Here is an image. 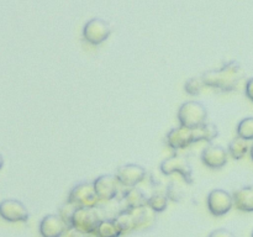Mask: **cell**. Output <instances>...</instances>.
Returning a JSON list of instances; mask_svg holds the SVG:
<instances>
[{
  "label": "cell",
  "instance_id": "6da1fadb",
  "mask_svg": "<svg viewBox=\"0 0 253 237\" xmlns=\"http://www.w3.org/2000/svg\"><path fill=\"white\" fill-rule=\"evenodd\" d=\"M217 135H219V131L214 123H204L198 128L179 126V127L172 128L168 132L167 145L173 150H182L199 141L211 142L214 138L217 137Z\"/></svg>",
  "mask_w": 253,
  "mask_h": 237
},
{
  "label": "cell",
  "instance_id": "7a4b0ae2",
  "mask_svg": "<svg viewBox=\"0 0 253 237\" xmlns=\"http://www.w3.org/2000/svg\"><path fill=\"white\" fill-rule=\"evenodd\" d=\"M244 72L239 62L230 61L220 69H214L203 74V80L208 86L221 91H232L241 81Z\"/></svg>",
  "mask_w": 253,
  "mask_h": 237
},
{
  "label": "cell",
  "instance_id": "3957f363",
  "mask_svg": "<svg viewBox=\"0 0 253 237\" xmlns=\"http://www.w3.org/2000/svg\"><path fill=\"white\" fill-rule=\"evenodd\" d=\"M208 110L199 101H187L178 110V120L180 126L188 128H198L207 123Z\"/></svg>",
  "mask_w": 253,
  "mask_h": 237
},
{
  "label": "cell",
  "instance_id": "277c9868",
  "mask_svg": "<svg viewBox=\"0 0 253 237\" xmlns=\"http://www.w3.org/2000/svg\"><path fill=\"white\" fill-rule=\"evenodd\" d=\"M103 216L98 207H77L72 217V226L86 235L95 234Z\"/></svg>",
  "mask_w": 253,
  "mask_h": 237
},
{
  "label": "cell",
  "instance_id": "5b68a950",
  "mask_svg": "<svg viewBox=\"0 0 253 237\" xmlns=\"http://www.w3.org/2000/svg\"><path fill=\"white\" fill-rule=\"evenodd\" d=\"M68 202L76 207H96L99 198L96 195L94 184L90 182H83L77 184L68 195Z\"/></svg>",
  "mask_w": 253,
  "mask_h": 237
},
{
  "label": "cell",
  "instance_id": "8992f818",
  "mask_svg": "<svg viewBox=\"0 0 253 237\" xmlns=\"http://www.w3.org/2000/svg\"><path fill=\"white\" fill-rule=\"evenodd\" d=\"M207 204L211 215L220 217L226 215L234 206V198L226 190L214 189L208 195Z\"/></svg>",
  "mask_w": 253,
  "mask_h": 237
},
{
  "label": "cell",
  "instance_id": "52a82bcc",
  "mask_svg": "<svg viewBox=\"0 0 253 237\" xmlns=\"http://www.w3.org/2000/svg\"><path fill=\"white\" fill-rule=\"evenodd\" d=\"M111 32V27L106 20L100 17H93L85 22L83 29V36L89 43L99 44L105 41Z\"/></svg>",
  "mask_w": 253,
  "mask_h": 237
},
{
  "label": "cell",
  "instance_id": "ba28073f",
  "mask_svg": "<svg viewBox=\"0 0 253 237\" xmlns=\"http://www.w3.org/2000/svg\"><path fill=\"white\" fill-rule=\"evenodd\" d=\"M161 172L165 175H170L178 173L183 177V179L192 184L193 183V169L192 165L187 160V158L182 157V156H172L169 158H166L162 163H161Z\"/></svg>",
  "mask_w": 253,
  "mask_h": 237
},
{
  "label": "cell",
  "instance_id": "9c48e42d",
  "mask_svg": "<svg viewBox=\"0 0 253 237\" xmlns=\"http://www.w3.org/2000/svg\"><path fill=\"white\" fill-rule=\"evenodd\" d=\"M0 216L9 222H25L29 220V211L19 200L7 199L0 202Z\"/></svg>",
  "mask_w": 253,
  "mask_h": 237
},
{
  "label": "cell",
  "instance_id": "30bf717a",
  "mask_svg": "<svg viewBox=\"0 0 253 237\" xmlns=\"http://www.w3.org/2000/svg\"><path fill=\"white\" fill-rule=\"evenodd\" d=\"M116 179L121 185L133 188L142 182L146 177V169L138 164H125L118 168L115 174Z\"/></svg>",
  "mask_w": 253,
  "mask_h": 237
},
{
  "label": "cell",
  "instance_id": "8fae6325",
  "mask_svg": "<svg viewBox=\"0 0 253 237\" xmlns=\"http://www.w3.org/2000/svg\"><path fill=\"white\" fill-rule=\"evenodd\" d=\"M93 184L99 200L110 201V200L115 199V198L118 197L119 184H120V183H119V180L116 179V177H114V175H100V177H98L94 180Z\"/></svg>",
  "mask_w": 253,
  "mask_h": 237
},
{
  "label": "cell",
  "instance_id": "7c38bea8",
  "mask_svg": "<svg viewBox=\"0 0 253 237\" xmlns=\"http://www.w3.org/2000/svg\"><path fill=\"white\" fill-rule=\"evenodd\" d=\"M68 226L58 214L46 215L40 222V235L42 237H62Z\"/></svg>",
  "mask_w": 253,
  "mask_h": 237
},
{
  "label": "cell",
  "instance_id": "4fadbf2b",
  "mask_svg": "<svg viewBox=\"0 0 253 237\" xmlns=\"http://www.w3.org/2000/svg\"><path fill=\"white\" fill-rule=\"evenodd\" d=\"M202 160L207 167L211 169H220L227 163V152L224 147L209 145L203 150Z\"/></svg>",
  "mask_w": 253,
  "mask_h": 237
},
{
  "label": "cell",
  "instance_id": "5bb4252c",
  "mask_svg": "<svg viewBox=\"0 0 253 237\" xmlns=\"http://www.w3.org/2000/svg\"><path fill=\"white\" fill-rule=\"evenodd\" d=\"M234 205L245 212L253 211V185L240 188L232 194Z\"/></svg>",
  "mask_w": 253,
  "mask_h": 237
},
{
  "label": "cell",
  "instance_id": "9a60e30c",
  "mask_svg": "<svg viewBox=\"0 0 253 237\" xmlns=\"http://www.w3.org/2000/svg\"><path fill=\"white\" fill-rule=\"evenodd\" d=\"M111 219H114V221L116 222V225H118L123 234H127V232L138 229L135 211L132 209H121Z\"/></svg>",
  "mask_w": 253,
  "mask_h": 237
},
{
  "label": "cell",
  "instance_id": "2e32d148",
  "mask_svg": "<svg viewBox=\"0 0 253 237\" xmlns=\"http://www.w3.org/2000/svg\"><path fill=\"white\" fill-rule=\"evenodd\" d=\"M124 201H125V207L124 209H137V207L147 206L148 197L140 188L133 187L130 188L127 192H125Z\"/></svg>",
  "mask_w": 253,
  "mask_h": 237
},
{
  "label": "cell",
  "instance_id": "e0dca14e",
  "mask_svg": "<svg viewBox=\"0 0 253 237\" xmlns=\"http://www.w3.org/2000/svg\"><path fill=\"white\" fill-rule=\"evenodd\" d=\"M94 235L96 237H120L123 232L114 219H103Z\"/></svg>",
  "mask_w": 253,
  "mask_h": 237
},
{
  "label": "cell",
  "instance_id": "ac0fdd59",
  "mask_svg": "<svg viewBox=\"0 0 253 237\" xmlns=\"http://www.w3.org/2000/svg\"><path fill=\"white\" fill-rule=\"evenodd\" d=\"M249 150L250 147L247 145V141L239 137V136L236 138H234L229 145V153L235 159H242L247 155Z\"/></svg>",
  "mask_w": 253,
  "mask_h": 237
},
{
  "label": "cell",
  "instance_id": "d6986e66",
  "mask_svg": "<svg viewBox=\"0 0 253 237\" xmlns=\"http://www.w3.org/2000/svg\"><path fill=\"white\" fill-rule=\"evenodd\" d=\"M168 205V197L165 193H155V194L151 195L148 198V204L147 206L151 210H153V212H162L167 209Z\"/></svg>",
  "mask_w": 253,
  "mask_h": 237
},
{
  "label": "cell",
  "instance_id": "ffe728a7",
  "mask_svg": "<svg viewBox=\"0 0 253 237\" xmlns=\"http://www.w3.org/2000/svg\"><path fill=\"white\" fill-rule=\"evenodd\" d=\"M237 136L246 141L253 140V118H245L237 125Z\"/></svg>",
  "mask_w": 253,
  "mask_h": 237
},
{
  "label": "cell",
  "instance_id": "44dd1931",
  "mask_svg": "<svg viewBox=\"0 0 253 237\" xmlns=\"http://www.w3.org/2000/svg\"><path fill=\"white\" fill-rule=\"evenodd\" d=\"M204 85L205 84L202 77H198V78H190L189 80L185 83V91H187L189 95H193V96L199 95Z\"/></svg>",
  "mask_w": 253,
  "mask_h": 237
},
{
  "label": "cell",
  "instance_id": "7402d4cb",
  "mask_svg": "<svg viewBox=\"0 0 253 237\" xmlns=\"http://www.w3.org/2000/svg\"><path fill=\"white\" fill-rule=\"evenodd\" d=\"M76 209L77 207L68 201L59 207L58 215L62 217V220L66 222L67 226L68 227L72 226V217H73V214H74V211H76Z\"/></svg>",
  "mask_w": 253,
  "mask_h": 237
},
{
  "label": "cell",
  "instance_id": "603a6c76",
  "mask_svg": "<svg viewBox=\"0 0 253 237\" xmlns=\"http://www.w3.org/2000/svg\"><path fill=\"white\" fill-rule=\"evenodd\" d=\"M166 194H167L168 199L173 200V201H180L183 198V190L178 187V184H175L174 182L169 183L166 190Z\"/></svg>",
  "mask_w": 253,
  "mask_h": 237
},
{
  "label": "cell",
  "instance_id": "cb8c5ba5",
  "mask_svg": "<svg viewBox=\"0 0 253 237\" xmlns=\"http://www.w3.org/2000/svg\"><path fill=\"white\" fill-rule=\"evenodd\" d=\"M208 237H236V236H235L234 232H231L230 230L217 229V230H214V231H212Z\"/></svg>",
  "mask_w": 253,
  "mask_h": 237
},
{
  "label": "cell",
  "instance_id": "d4e9b609",
  "mask_svg": "<svg viewBox=\"0 0 253 237\" xmlns=\"http://www.w3.org/2000/svg\"><path fill=\"white\" fill-rule=\"evenodd\" d=\"M62 237H88V235L84 234V232L79 231L76 227L71 226L67 229V231L64 232V235Z\"/></svg>",
  "mask_w": 253,
  "mask_h": 237
},
{
  "label": "cell",
  "instance_id": "484cf974",
  "mask_svg": "<svg viewBox=\"0 0 253 237\" xmlns=\"http://www.w3.org/2000/svg\"><path fill=\"white\" fill-rule=\"evenodd\" d=\"M245 93L246 96L253 103V78H250L246 81V86H245Z\"/></svg>",
  "mask_w": 253,
  "mask_h": 237
},
{
  "label": "cell",
  "instance_id": "4316f807",
  "mask_svg": "<svg viewBox=\"0 0 253 237\" xmlns=\"http://www.w3.org/2000/svg\"><path fill=\"white\" fill-rule=\"evenodd\" d=\"M2 164H4V159H2V156L0 155V169H1Z\"/></svg>",
  "mask_w": 253,
  "mask_h": 237
},
{
  "label": "cell",
  "instance_id": "83f0119b",
  "mask_svg": "<svg viewBox=\"0 0 253 237\" xmlns=\"http://www.w3.org/2000/svg\"><path fill=\"white\" fill-rule=\"evenodd\" d=\"M250 153H251V158H252V160H253V145L251 146V148H250Z\"/></svg>",
  "mask_w": 253,
  "mask_h": 237
},
{
  "label": "cell",
  "instance_id": "f1b7e54d",
  "mask_svg": "<svg viewBox=\"0 0 253 237\" xmlns=\"http://www.w3.org/2000/svg\"><path fill=\"white\" fill-rule=\"evenodd\" d=\"M251 237H253V232H252V236Z\"/></svg>",
  "mask_w": 253,
  "mask_h": 237
}]
</instances>
